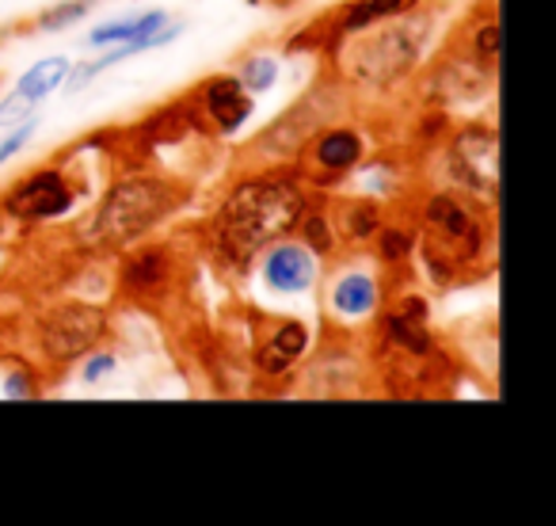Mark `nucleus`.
I'll list each match as a JSON object with an SVG mask.
<instances>
[{"mask_svg": "<svg viewBox=\"0 0 556 526\" xmlns=\"http://www.w3.org/2000/svg\"><path fill=\"white\" fill-rule=\"evenodd\" d=\"M412 222L419 229L416 255L431 287H462L492 267V206L454 187H434L419 195Z\"/></svg>", "mask_w": 556, "mask_h": 526, "instance_id": "2", "label": "nucleus"}, {"mask_svg": "<svg viewBox=\"0 0 556 526\" xmlns=\"http://www.w3.org/2000/svg\"><path fill=\"white\" fill-rule=\"evenodd\" d=\"M255 287L270 302H302L320 287L325 260L309 252L298 237H275L255 255Z\"/></svg>", "mask_w": 556, "mask_h": 526, "instance_id": "10", "label": "nucleus"}, {"mask_svg": "<svg viewBox=\"0 0 556 526\" xmlns=\"http://www.w3.org/2000/svg\"><path fill=\"white\" fill-rule=\"evenodd\" d=\"M187 100H191L199 123L206 126V134H217V138L240 134L255 115V96H248L232 73H214V77L199 80L187 92Z\"/></svg>", "mask_w": 556, "mask_h": 526, "instance_id": "12", "label": "nucleus"}, {"mask_svg": "<svg viewBox=\"0 0 556 526\" xmlns=\"http://www.w3.org/2000/svg\"><path fill=\"white\" fill-rule=\"evenodd\" d=\"M39 371L31 363H20V359H9L4 363V378H0V397L9 401H24V397L39 393Z\"/></svg>", "mask_w": 556, "mask_h": 526, "instance_id": "25", "label": "nucleus"}, {"mask_svg": "<svg viewBox=\"0 0 556 526\" xmlns=\"http://www.w3.org/2000/svg\"><path fill=\"white\" fill-rule=\"evenodd\" d=\"M85 187L73 179V168L65 164H39V168L24 172L9 191L0 195V210L12 217V222H58V217H70L80 202Z\"/></svg>", "mask_w": 556, "mask_h": 526, "instance_id": "9", "label": "nucleus"}, {"mask_svg": "<svg viewBox=\"0 0 556 526\" xmlns=\"http://www.w3.org/2000/svg\"><path fill=\"white\" fill-rule=\"evenodd\" d=\"M416 245H419L416 222H393V217H386L370 240V255L386 275L408 272V263L416 260Z\"/></svg>", "mask_w": 556, "mask_h": 526, "instance_id": "19", "label": "nucleus"}, {"mask_svg": "<svg viewBox=\"0 0 556 526\" xmlns=\"http://www.w3.org/2000/svg\"><path fill=\"white\" fill-rule=\"evenodd\" d=\"M232 77L244 85L248 96H267L282 80V62L275 54H267V50H252V54H244L232 65Z\"/></svg>", "mask_w": 556, "mask_h": 526, "instance_id": "23", "label": "nucleus"}, {"mask_svg": "<svg viewBox=\"0 0 556 526\" xmlns=\"http://www.w3.org/2000/svg\"><path fill=\"white\" fill-rule=\"evenodd\" d=\"M370 153V134L358 123H320L298 146L294 172L309 191H336L351 179V172Z\"/></svg>", "mask_w": 556, "mask_h": 526, "instance_id": "6", "label": "nucleus"}, {"mask_svg": "<svg viewBox=\"0 0 556 526\" xmlns=\"http://www.w3.org/2000/svg\"><path fill=\"white\" fill-rule=\"evenodd\" d=\"M424 9V0H348L332 12V27L336 35H358L366 27H378L386 20L408 16V12Z\"/></svg>", "mask_w": 556, "mask_h": 526, "instance_id": "18", "label": "nucleus"}, {"mask_svg": "<svg viewBox=\"0 0 556 526\" xmlns=\"http://www.w3.org/2000/svg\"><path fill=\"white\" fill-rule=\"evenodd\" d=\"M328 214H332L340 248L348 245L351 252H366L370 240H374V233H378L381 222L389 217V206H386V199L351 191V195H343V199L328 202Z\"/></svg>", "mask_w": 556, "mask_h": 526, "instance_id": "15", "label": "nucleus"}, {"mask_svg": "<svg viewBox=\"0 0 556 526\" xmlns=\"http://www.w3.org/2000/svg\"><path fill=\"white\" fill-rule=\"evenodd\" d=\"M465 50H469V62L500 73V50H503L500 12H480V16L472 20L469 32H465Z\"/></svg>", "mask_w": 556, "mask_h": 526, "instance_id": "22", "label": "nucleus"}, {"mask_svg": "<svg viewBox=\"0 0 556 526\" xmlns=\"http://www.w3.org/2000/svg\"><path fill=\"white\" fill-rule=\"evenodd\" d=\"M115 283L118 295L138 305L168 302V295L179 283L176 248L164 245V240H134V245L118 248Z\"/></svg>", "mask_w": 556, "mask_h": 526, "instance_id": "11", "label": "nucleus"}, {"mask_svg": "<svg viewBox=\"0 0 556 526\" xmlns=\"http://www.w3.org/2000/svg\"><path fill=\"white\" fill-rule=\"evenodd\" d=\"M290 237H298L313 255H317V260H325V263H332L336 255H340V237H336V225H332V214H328V195L325 191L309 195V202H305V210L298 214L294 233H290Z\"/></svg>", "mask_w": 556, "mask_h": 526, "instance_id": "16", "label": "nucleus"}, {"mask_svg": "<svg viewBox=\"0 0 556 526\" xmlns=\"http://www.w3.org/2000/svg\"><path fill=\"white\" fill-rule=\"evenodd\" d=\"M184 202V191L168 176H149V172H123L100 206L77 225V240L92 252L100 248H126L141 240L149 229L172 217Z\"/></svg>", "mask_w": 556, "mask_h": 526, "instance_id": "3", "label": "nucleus"}, {"mask_svg": "<svg viewBox=\"0 0 556 526\" xmlns=\"http://www.w3.org/2000/svg\"><path fill=\"white\" fill-rule=\"evenodd\" d=\"M450 187L492 206L500 199V134L484 123H465L446 134Z\"/></svg>", "mask_w": 556, "mask_h": 526, "instance_id": "8", "label": "nucleus"}, {"mask_svg": "<svg viewBox=\"0 0 556 526\" xmlns=\"http://www.w3.org/2000/svg\"><path fill=\"white\" fill-rule=\"evenodd\" d=\"M35 134H39V115L24 118V123L9 126V130L0 134V168H4L9 161H16V156L35 141Z\"/></svg>", "mask_w": 556, "mask_h": 526, "instance_id": "26", "label": "nucleus"}, {"mask_svg": "<svg viewBox=\"0 0 556 526\" xmlns=\"http://www.w3.org/2000/svg\"><path fill=\"white\" fill-rule=\"evenodd\" d=\"M263 333H252V363L267 378L290 374L313 351V328L302 317H260Z\"/></svg>", "mask_w": 556, "mask_h": 526, "instance_id": "13", "label": "nucleus"}, {"mask_svg": "<svg viewBox=\"0 0 556 526\" xmlns=\"http://www.w3.org/2000/svg\"><path fill=\"white\" fill-rule=\"evenodd\" d=\"M0 88H4V77H0Z\"/></svg>", "mask_w": 556, "mask_h": 526, "instance_id": "28", "label": "nucleus"}, {"mask_svg": "<svg viewBox=\"0 0 556 526\" xmlns=\"http://www.w3.org/2000/svg\"><path fill=\"white\" fill-rule=\"evenodd\" d=\"M73 62L65 54H50V58H39L35 65H27L24 73L16 77V85H12V92L27 96V100L35 103H47L50 96L58 92V88L65 85V77H70Z\"/></svg>", "mask_w": 556, "mask_h": 526, "instance_id": "20", "label": "nucleus"}, {"mask_svg": "<svg viewBox=\"0 0 556 526\" xmlns=\"http://www.w3.org/2000/svg\"><path fill=\"white\" fill-rule=\"evenodd\" d=\"M427 32H431V12L416 9L408 16L386 20V24L366 27L358 35H343L336 47L340 77H348L358 88H378V92L396 88L424 62Z\"/></svg>", "mask_w": 556, "mask_h": 526, "instance_id": "4", "label": "nucleus"}, {"mask_svg": "<svg viewBox=\"0 0 556 526\" xmlns=\"http://www.w3.org/2000/svg\"><path fill=\"white\" fill-rule=\"evenodd\" d=\"M309 195L313 191L298 179L294 168L275 164V168L244 172L210 217V252L217 255L222 272L244 279L263 245L294 233Z\"/></svg>", "mask_w": 556, "mask_h": 526, "instance_id": "1", "label": "nucleus"}, {"mask_svg": "<svg viewBox=\"0 0 556 526\" xmlns=\"http://www.w3.org/2000/svg\"><path fill=\"white\" fill-rule=\"evenodd\" d=\"M118 363H123V355H118L115 348H111L108 340L103 343H96L88 355H80L77 359V378H80V386H88V389H96V386H103V381H111L118 374Z\"/></svg>", "mask_w": 556, "mask_h": 526, "instance_id": "24", "label": "nucleus"}, {"mask_svg": "<svg viewBox=\"0 0 556 526\" xmlns=\"http://www.w3.org/2000/svg\"><path fill=\"white\" fill-rule=\"evenodd\" d=\"M317 290H320L325 321L340 328V333L370 328L378 321L381 305L393 295L389 290V275L374 260H366L363 252H351V260L336 263L332 272L320 275Z\"/></svg>", "mask_w": 556, "mask_h": 526, "instance_id": "5", "label": "nucleus"}, {"mask_svg": "<svg viewBox=\"0 0 556 526\" xmlns=\"http://www.w3.org/2000/svg\"><path fill=\"white\" fill-rule=\"evenodd\" d=\"M187 32V20H179V16H172L168 24L161 27L156 35H149V39H130V42H115V47H108L100 58H92V62H80V65H73L70 70V77H65V92H85L92 80H100L108 70H115V65H123V62H130V58H141V54H149V50H164V47H172V42L179 39V35Z\"/></svg>", "mask_w": 556, "mask_h": 526, "instance_id": "14", "label": "nucleus"}, {"mask_svg": "<svg viewBox=\"0 0 556 526\" xmlns=\"http://www.w3.org/2000/svg\"><path fill=\"white\" fill-rule=\"evenodd\" d=\"M96 4H100V0H62V4H50V9H42L39 16H31L27 24L9 27V32L12 35H20V32H39V35L70 32V27H77L80 20L92 16Z\"/></svg>", "mask_w": 556, "mask_h": 526, "instance_id": "21", "label": "nucleus"}, {"mask_svg": "<svg viewBox=\"0 0 556 526\" xmlns=\"http://www.w3.org/2000/svg\"><path fill=\"white\" fill-rule=\"evenodd\" d=\"M111 336V313L96 302H62L50 305L39 321H35V343L47 366L65 371L77 366L80 355L103 343Z\"/></svg>", "mask_w": 556, "mask_h": 526, "instance_id": "7", "label": "nucleus"}, {"mask_svg": "<svg viewBox=\"0 0 556 526\" xmlns=\"http://www.w3.org/2000/svg\"><path fill=\"white\" fill-rule=\"evenodd\" d=\"M172 20L168 9H146V12H123V16L115 20H103V24H96L92 32H88L85 47L88 50H108L115 47V42H130V39H149V35H156L164 24Z\"/></svg>", "mask_w": 556, "mask_h": 526, "instance_id": "17", "label": "nucleus"}, {"mask_svg": "<svg viewBox=\"0 0 556 526\" xmlns=\"http://www.w3.org/2000/svg\"><path fill=\"white\" fill-rule=\"evenodd\" d=\"M42 111V103H35V100H27V96H20V92H4L0 96V130H9V126H16V123H24V118H31V115H39Z\"/></svg>", "mask_w": 556, "mask_h": 526, "instance_id": "27", "label": "nucleus"}]
</instances>
